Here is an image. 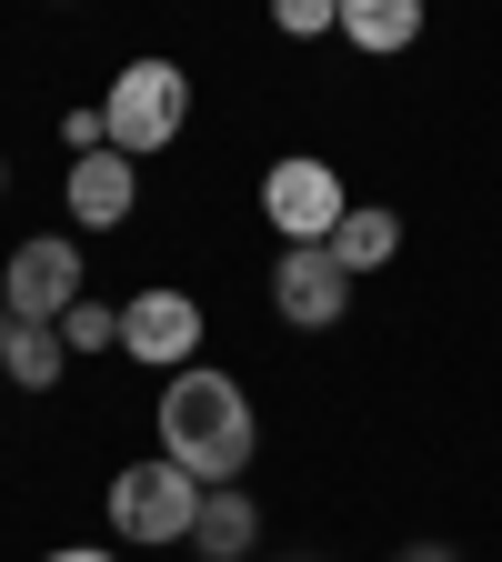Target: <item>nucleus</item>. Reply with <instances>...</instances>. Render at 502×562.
I'll return each mask as SVG.
<instances>
[{"mask_svg":"<svg viewBox=\"0 0 502 562\" xmlns=\"http://www.w3.org/2000/svg\"><path fill=\"white\" fill-rule=\"evenodd\" d=\"M161 452L191 472V482H242L252 472V452H261V422H252V402H242V382L232 372H201V362H181L171 382H161Z\"/></svg>","mask_w":502,"mask_h":562,"instance_id":"nucleus-1","label":"nucleus"},{"mask_svg":"<svg viewBox=\"0 0 502 562\" xmlns=\"http://www.w3.org/2000/svg\"><path fill=\"white\" fill-rule=\"evenodd\" d=\"M181 121H191V81H181V60H161V50H141L121 81L101 91V140H111V151H131V161L171 151Z\"/></svg>","mask_w":502,"mask_h":562,"instance_id":"nucleus-2","label":"nucleus"},{"mask_svg":"<svg viewBox=\"0 0 502 562\" xmlns=\"http://www.w3.org/2000/svg\"><path fill=\"white\" fill-rule=\"evenodd\" d=\"M201 492H211V482H191L171 452H152V462L111 472V532H121V542H191Z\"/></svg>","mask_w":502,"mask_h":562,"instance_id":"nucleus-3","label":"nucleus"},{"mask_svg":"<svg viewBox=\"0 0 502 562\" xmlns=\"http://www.w3.org/2000/svg\"><path fill=\"white\" fill-rule=\"evenodd\" d=\"M342 211H352V201H342V171L312 161V151H292V161L261 171V222H271L281 241H332Z\"/></svg>","mask_w":502,"mask_h":562,"instance_id":"nucleus-4","label":"nucleus"},{"mask_svg":"<svg viewBox=\"0 0 502 562\" xmlns=\"http://www.w3.org/2000/svg\"><path fill=\"white\" fill-rule=\"evenodd\" d=\"M271 312L292 331H342L352 322V271L332 261V241H281L271 261Z\"/></svg>","mask_w":502,"mask_h":562,"instance_id":"nucleus-5","label":"nucleus"},{"mask_svg":"<svg viewBox=\"0 0 502 562\" xmlns=\"http://www.w3.org/2000/svg\"><path fill=\"white\" fill-rule=\"evenodd\" d=\"M0 302H11L21 322H60L70 302H81V241L31 232V241L11 251V271H0Z\"/></svg>","mask_w":502,"mask_h":562,"instance_id":"nucleus-6","label":"nucleus"},{"mask_svg":"<svg viewBox=\"0 0 502 562\" xmlns=\"http://www.w3.org/2000/svg\"><path fill=\"white\" fill-rule=\"evenodd\" d=\"M121 351H131V362H152V372H181L191 351H201V302L191 292H141V302H121Z\"/></svg>","mask_w":502,"mask_h":562,"instance_id":"nucleus-7","label":"nucleus"},{"mask_svg":"<svg viewBox=\"0 0 502 562\" xmlns=\"http://www.w3.org/2000/svg\"><path fill=\"white\" fill-rule=\"evenodd\" d=\"M60 201H70V222L81 232H111V222H131V201H141V171H131V151H81L70 161V181H60Z\"/></svg>","mask_w":502,"mask_h":562,"instance_id":"nucleus-8","label":"nucleus"},{"mask_svg":"<svg viewBox=\"0 0 502 562\" xmlns=\"http://www.w3.org/2000/svg\"><path fill=\"white\" fill-rule=\"evenodd\" d=\"M60 362H70L60 322H21L11 302H0V382H21V392H51V382H60Z\"/></svg>","mask_w":502,"mask_h":562,"instance_id":"nucleus-9","label":"nucleus"},{"mask_svg":"<svg viewBox=\"0 0 502 562\" xmlns=\"http://www.w3.org/2000/svg\"><path fill=\"white\" fill-rule=\"evenodd\" d=\"M252 542H261L252 492H242V482H211V492H201V522H191V552H201V562H252Z\"/></svg>","mask_w":502,"mask_h":562,"instance_id":"nucleus-10","label":"nucleus"},{"mask_svg":"<svg viewBox=\"0 0 502 562\" xmlns=\"http://www.w3.org/2000/svg\"><path fill=\"white\" fill-rule=\"evenodd\" d=\"M342 41L372 50V60L412 50V41H422V0H342Z\"/></svg>","mask_w":502,"mask_h":562,"instance_id":"nucleus-11","label":"nucleus"},{"mask_svg":"<svg viewBox=\"0 0 502 562\" xmlns=\"http://www.w3.org/2000/svg\"><path fill=\"white\" fill-rule=\"evenodd\" d=\"M392 251H402V222H392L382 201H352V211H342V232H332V261L362 281V271H382Z\"/></svg>","mask_w":502,"mask_h":562,"instance_id":"nucleus-12","label":"nucleus"},{"mask_svg":"<svg viewBox=\"0 0 502 562\" xmlns=\"http://www.w3.org/2000/svg\"><path fill=\"white\" fill-rule=\"evenodd\" d=\"M60 341H70V351H101V341H121V312H111V302H70V312H60Z\"/></svg>","mask_w":502,"mask_h":562,"instance_id":"nucleus-13","label":"nucleus"},{"mask_svg":"<svg viewBox=\"0 0 502 562\" xmlns=\"http://www.w3.org/2000/svg\"><path fill=\"white\" fill-rule=\"evenodd\" d=\"M271 21L292 41H322V31H342V0H271Z\"/></svg>","mask_w":502,"mask_h":562,"instance_id":"nucleus-14","label":"nucleus"},{"mask_svg":"<svg viewBox=\"0 0 502 562\" xmlns=\"http://www.w3.org/2000/svg\"><path fill=\"white\" fill-rule=\"evenodd\" d=\"M41 562H111L101 542H60V552H41Z\"/></svg>","mask_w":502,"mask_h":562,"instance_id":"nucleus-15","label":"nucleus"},{"mask_svg":"<svg viewBox=\"0 0 502 562\" xmlns=\"http://www.w3.org/2000/svg\"><path fill=\"white\" fill-rule=\"evenodd\" d=\"M402 562H453V542H412V552H402Z\"/></svg>","mask_w":502,"mask_h":562,"instance_id":"nucleus-16","label":"nucleus"},{"mask_svg":"<svg viewBox=\"0 0 502 562\" xmlns=\"http://www.w3.org/2000/svg\"><path fill=\"white\" fill-rule=\"evenodd\" d=\"M0 191H11V161H0Z\"/></svg>","mask_w":502,"mask_h":562,"instance_id":"nucleus-17","label":"nucleus"}]
</instances>
